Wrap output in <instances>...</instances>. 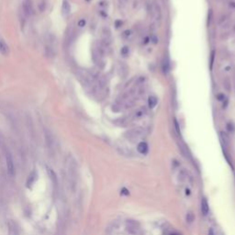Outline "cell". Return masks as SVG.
I'll return each mask as SVG.
<instances>
[{
    "instance_id": "1",
    "label": "cell",
    "mask_w": 235,
    "mask_h": 235,
    "mask_svg": "<svg viewBox=\"0 0 235 235\" xmlns=\"http://www.w3.org/2000/svg\"><path fill=\"white\" fill-rule=\"evenodd\" d=\"M144 134V131L141 128H134V129L132 130H130L128 131L126 133H125V136L126 138L129 139L130 141L131 142H135L139 139H141Z\"/></svg>"
},
{
    "instance_id": "2",
    "label": "cell",
    "mask_w": 235,
    "mask_h": 235,
    "mask_svg": "<svg viewBox=\"0 0 235 235\" xmlns=\"http://www.w3.org/2000/svg\"><path fill=\"white\" fill-rule=\"evenodd\" d=\"M149 10L153 16V18L156 20H161L162 19V9L160 8L159 4L155 1L151 2L149 4Z\"/></svg>"
},
{
    "instance_id": "3",
    "label": "cell",
    "mask_w": 235,
    "mask_h": 235,
    "mask_svg": "<svg viewBox=\"0 0 235 235\" xmlns=\"http://www.w3.org/2000/svg\"><path fill=\"white\" fill-rule=\"evenodd\" d=\"M6 163H7V169H8V173L10 176H13L16 175V169H15V165H14V161L12 155L9 153H7L6 154Z\"/></svg>"
},
{
    "instance_id": "4",
    "label": "cell",
    "mask_w": 235,
    "mask_h": 235,
    "mask_svg": "<svg viewBox=\"0 0 235 235\" xmlns=\"http://www.w3.org/2000/svg\"><path fill=\"white\" fill-rule=\"evenodd\" d=\"M33 8H32V3L31 0H25L23 3V13L25 14L26 17H30L32 14Z\"/></svg>"
},
{
    "instance_id": "5",
    "label": "cell",
    "mask_w": 235,
    "mask_h": 235,
    "mask_svg": "<svg viewBox=\"0 0 235 235\" xmlns=\"http://www.w3.org/2000/svg\"><path fill=\"white\" fill-rule=\"evenodd\" d=\"M146 113H147L146 108H145V107H142V108L138 109L136 111L133 112V113L131 114V120H139V119H141V118L145 116Z\"/></svg>"
},
{
    "instance_id": "6",
    "label": "cell",
    "mask_w": 235,
    "mask_h": 235,
    "mask_svg": "<svg viewBox=\"0 0 235 235\" xmlns=\"http://www.w3.org/2000/svg\"><path fill=\"white\" fill-rule=\"evenodd\" d=\"M229 22H230V19L226 14L221 15V17L219 18V20H218L219 26H220L221 28H227L229 25Z\"/></svg>"
},
{
    "instance_id": "7",
    "label": "cell",
    "mask_w": 235,
    "mask_h": 235,
    "mask_svg": "<svg viewBox=\"0 0 235 235\" xmlns=\"http://www.w3.org/2000/svg\"><path fill=\"white\" fill-rule=\"evenodd\" d=\"M209 210H210L209 203H208V200H207L206 197H203L202 200H201V212H202V214L204 216L208 215Z\"/></svg>"
},
{
    "instance_id": "8",
    "label": "cell",
    "mask_w": 235,
    "mask_h": 235,
    "mask_svg": "<svg viewBox=\"0 0 235 235\" xmlns=\"http://www.w3.org/2000/svg\"><path fill=\"white\" fill-rule=\"evenodd\" d=\"M220 136H221V142L224 145V147L227 148L230 145V137L228 135V133L225 131H221Z\"/></svg>"
},
{
    "instance_id": "9",
    "label": "cell",
    "mask_w": 235,
    "mask_h": 235,
    "mask_svg": "<svg viewBox=\"0 0 235 235\" xmlns=\"http://www.w3.org/2000/svg\"><path fill=\"white\" fill-rule=\"evenodd\" d=\"M9 52L8 46L3 39H0V53L3 55H8Z\"/></svg>"
},
{
    "instance_id": "10",
    "label": "cell",
    "mask_w": 235,
    "mask_h": 235,
    "mask_svg": "<svg viewBox=\"0 0 235 235\" xmlns=\"http://www.w3.org/2000/svg\"><path fill=\"white\" fill-rule=\"evenodd\" d=\"M138 152L142 154H146L148 153V144L144 142H141L137 146Z\"/></svg>"
},
{
    "instance_id": "11",
    "label": "cell",
    "mask_w": 235,
    "mask_h": 235,
    "mask_svg": "<svg viewBox=\"0 0 235 235\" xmlns=\"http://www.w3.org/2000/svg\"><path fill=\"white\" fill-rule=\"evenodd\" d=\"M71 11V7H70V4H69L68 1L65 0V1L63 2V6H62V13L63 16H67L69 13Z\"/></svg>"
},
{
    "instance_id": "12",
    "label": "cell",
    "mask_w": 235,
    "mask_h": 235,
    "mask_svg": "<svg viewBox=\"0 0 235 235\" xmlns=\"http://www.w3.org/2000/svg\"><path fill=\"white\" fill-rule=\"evenodd\" d=\"M162 69H163V72L164 74H167L169 72V69H170V62H169V59L167 56H165L164 61H163V63H162Z\"/></svg>"
},
{
    "instance_id": "13",
    "label": "cell",
    "mask_w": 235,
    "mask_h": 235,
    "mask_svg": "<svg viewBox=\"0 0 235 235\" xmlns=\"http://www.w3.org/2000/svg\"><path fill=\"white\" fill-rule=\"evenodd\" d=\"M36 179H37V173L32 172L29 175L28 181H27V186H28V188H30V186L33 185V183L35 182Z\"/></svg>"
},
{
    "instance_id": "14",
    "label": "cell",
    "mask_w": 235,
    "mask_h": 235,
    "mask_svg": "<svg viewBox=\"0 0 235 235\" xmlns=\"http://www.w3.org/2000/svg\"><path fill=\"white\" fill-rule=\"evenodd\" d=\"M158 103V100H157V98L156 97H154V96H150L148 98V106H149V108H151V109H153L154 107H156Z\"/></svg>"
},
{
    "instance_id": "15",
    "label": "cell",
    "mask_w": 235,
    "mask_h": 235,
    "mask_svg": "<svg viewBox=\"0 0 235 235\" xmlns=\"http://www.w3.org/2000/svg\"><path fill=\"white\" fill-rule=\"evenodd\" d=\"M47 170H48V174H49L51 179L53 181V183H54V185H56V184H57V178H56V175H55V173L53 172V171H52V169H50V168H48Z\"/></svg>"
},
{
    "instance_id": "16",
    "label": "cell",
    "mask_w": 235,
    "mask_h": 235,
    "mask_svg": "<svg viewBox=\"0 0 235 235\" xmlns=\"http://www.w3.org/2000/svg\"><path fill=\"white\" fill-rule=\"evenodd\" d=\"M186 222H188V223H192L194 221V220H195V216H194V214H193V212H188V214H186Z\"/></svg>"
},
{
    "instance_id": "17",
    "label": "cell",
    "mask_w": 235,
    "mask_h": 235,
    "mask_svg": "<svg viewBox=\"0 0 235 235\" xmlns=\"http://www.w3.org/2000/svg\"><path fill=\"white\" fill-rule=\"evenodd\" d=\"M224 87L226 88L227 91H230V90H231V82H230V80L228 78L224 80Z\"/></svg>"
},
{
    "instance_id": "18",
    "label": "cell",
    "mask_w": 235,
    "mask_h": 235,
    "mask_svg": "<svg viewBox=\"0 0 235 235\" xmlns=\"http://www.w3.org/2000/svg\"><path fill=\"white\" fill-rule=\"evenodd\" d=\"M144 82H145V77L144 76H141V77H138L137 78V81H136V85H142L144 84Z\"/></svg>"
},
{
    "instance_id": "19",
    "label": "cell",
    "mask_w": 235,
    "mask_h": 235,
    "mask_svg": "<svg viewBox=\"0 0 235 235\" xmlns=\"http://www.w3.org/2000/svg\"><path fill=\"white\" fill-rule=\"evenodd\" d=\"M129 52H130V50H129V47H127V46H125V47H123L121 49V51H120V53L123 56H127L128 54H129Z\"/></svg>"
},
{
    "instance_id": "20",
    "label": "cell",
    "mask_w": 235,
    "mask_h": 235,
    "mask_svg": "<svg viewBox=\"0 0 235 235\" xmlns=\"http://www.w3.org/2000/svg\"><path fill=\"white\" fill-rule=\"evenodd\" d=\"M226 4L232 9H235V0H226Z\"/></svg>"
},
{
    "instance_id": "21",
    "label": "cell",
    "mask_w": 235,
    "mask_h": 235,
    "mask_svg": "<svg viewBox=\"0 0 235 235\" xmlns=\"http://www.w3.org/2000/svg\"><path fill=\"white\" fill-rule=\"evenodd\" d=\"M227 129L230 132H233L235 131V127H234V124L232 123V122H229V123L227 124Z\"/></svg>"
},
{
    "instance_id": "22",
    "label": "cell",
    "mask_w": 235,
    "mask_h": 235,
    "mask_svg": "<svg viewBox=\"0 0 235 235\" xmlns=\"http://www.w3.org/2000/svg\"><path fill=\"white\" fill-rule=\"evenodd\" d=\"M120 194L121 195H125V196H128V195H130V191L128 190L126 188H123L121 189V192H120Z\"/></svg>"
},
{
    "instance_id": "23",
    "label": "cell",
    "mask_w": 235,
    "mask_h": 235,
    "mask_svg": "<svg viewBox=\"0 0 235 235\" xmlns=\"http://www.w3.org/2000/svg\"><path fill=\"white\" fill-rule=\"evenodd\" d=\"M85 25V19L80 20L79 22H78V26H79V27H84Z\"/></svg>"
},
{
    "instance_id": "24",
    "label": "cell",
    "mask_w": 235,
    "mask_h": 235,
    "mask_svg": "<svg viewBox=\"0 0 235 235\" xmlns=\"http://www.w3.org/2000/svg\"><path fill=\"white\" fill-rule=\"evenodd\" d=\"M218 98H219V100H223L224 98H225V97H224L223 95H219L218 96Z\"/></svg>"
},
{
    "instance_id": "25",
    "label": "cell",
    "mask_w": 235,
    "mask_h": 235,
    "mask_svg": "<svg viewBox=\"0 0 235 235\" xmlns=\"http://www.w3.org/2000/svg\"><path fill=\"white\" fill-rule=\"evenodd\" d=\"M209 235H215L214 231H213V229H210V231H209Z\"/></svg>"
},
{
    "instance_id": "26",
    "label": "cell",
    "mask_w": 235,
    "mask_h": 235,
    "mask_svg": "<svg viewBox=\"0 0 235 235\" xmlns=\"http://www.w3.org/2000/svg\"><path fill=\"white\" fill-rule=\"evenodd\" d=\"M168 235H181L180 233H177V232H170Z\"/></svg>"
},
{
    "instance_id": "27",
    "label": "cell",
    "mask_w": 235,
    "mask_h": 235,
    "mask_svg": "<svg viewBox=\"0 0 235 235\" xmlns=\"http://www.w3.org/2000/svg\"><path fill=\"white\" fill-rule=\"evenodd\" d=\"M186 195H189V194H190V192H189L190 190H189V189H186Z\"/></svg>"
}]
</instances>
